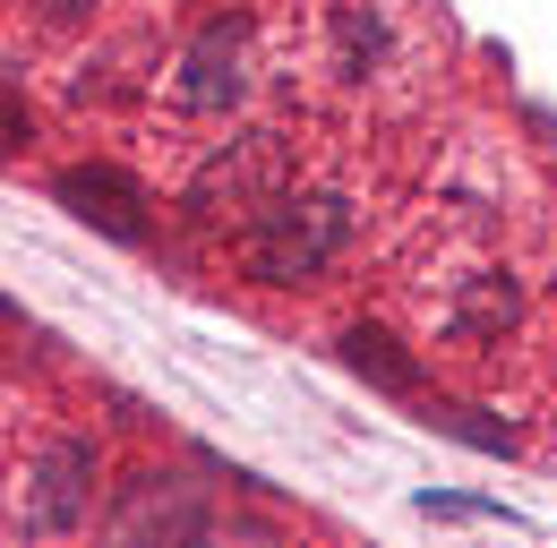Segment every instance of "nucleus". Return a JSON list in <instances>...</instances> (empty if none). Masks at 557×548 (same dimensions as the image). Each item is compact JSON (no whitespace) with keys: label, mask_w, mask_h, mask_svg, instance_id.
<instances>
[{"label":"nucleus","mask_w":557,"mask_h":548,"mask_svg":"<svg viewBox=\"0 0 557 548\" xmlns=\"http://www.w3.org/2000/svg\"><path fill=\"white\" fill-rule=\"evenodd\" d=\"M95 472H103V446L95 437H52L35 454V488H26V532H77L86 506H95Z\"/></svg>","instance_id":"3"},{"label":"nucleus","mask_w":557,"mask_h":548,"mask_svg":"<svg viewBox=\"0 0 557 548\" xmlns=\"http://www.w3.org/2000/svg\"><path fill=\"white\" fill-rule=\"evenodd\" d=\"M344 240H351V198H335V189H309V198L275 189V198L249 214L240 258H249L258 283H318V274L344 258Z\"/></svg>","instance_id":"1"},{"label":"nucleus","mask_w":557,"mask_h":548,"mask_svg":"<svg viewBox=\"0 0 557 548\" xmlns=\"http://www.w3.org/2000/svg\"><path fill=\"white\" fill-rule=\"evenodd\" d=\"M515 309H523L515 274H472V283L455 291V309H446V335H455V342H488V335L515 326Z\"/></svg>","instance_id":"8"},{"label":"nucleus","mask_w":557,"mask_h":548,"mask_svg":"<svg viewBox=\"0 0 557 548\" xmlns=\"http://www.w3.org/2000/svg\"><path fill=\"white\" fill-rule=\"evenodd\" d=\"M429 428H446V437H463V446H481V454H515V428H506V420H481L472 403H429Z\"/></svg>","instance_id":"10"},{"label":"nucleus","mask_w":557,"mask_h":548,"mask_svg":"<svg viewBox=\"0 0 557 548\" xmlns=\"http://www.w3.org/2000/svg\"><path fill=\"white\" fill-rule=\"evenodd\" d=\"M344 360L369 377V386H386V395H420V360L386 335V326H351V335H344Z\"/></svg>","instance_id":"9"},{"label":"nucleus","mask_w":557,"mask_h":548,"mask_svg":"<svg viewBox=\"0 0 557 548\" xmlns=\"http://www.w3.org/2000/svg\"><path fill=\"white\" fill-rule=\"evenodd\" d=\"M420 514H429V523H437V514H455V523H515L497 497H437V488L420 497Z\"/></svg>","instance_id":"11"},{"label":"nucleus","mask_w":557,"mask_h":548,"mask_svg":"<svg viewBox=\"0 0 557 548\" xmlns=\"http://www.w3.org/2000/svg\"><path fill=\"white\" fill-rule=\"evenodd\" d=\"M275 180H283V154H275V137H240V146H223L207 172L189 180V214L198 223H214V214H258V205L275 198Z\"/></svg>","instance_id":"5"},{"label":"nucleus","mask_w":557,"mask_h":548,"mask_svg":"<svg viewBox=\"0 0 557 548\" xmlns=\"http://www.w3.org/2000/svg\"><path fill=\"white\" fill-rule=\"evenodd\" d=\"M172 95H181V112H232L249 95V17H232V9L207 17L189 35V52H181Z\"/></svg>","instance_id":"2"},{"label":"nucleus","mask_w":557,"mask_h":548,"mask_svg":"<svg viewBox=\"0 0 557 548\" xmlns=\"http://www.w3.org/2000/svg\"><path fill=\"white\" fill-rule=\"evenodd\" d=\"M35 121H26V95H17V68H9V146H26Z\"/></svg>","instance_id":"12"},{"label":"nucleus","mask_w":557,"mask_h":548,"mask_svg":"<svg viewBox=\"0 0 557 548\" xmlns=\"http://www.w3.org/2000/svg\"><path fill=\"white\" fill-rule=\"evenodd\" d=\"M395 61V17L386 0H335V68L344 77H377Z\"/></svg>","instance_id":"7"},{"label":"nucleus","mask_w":557,"mask_h":548,"mask_svg":"<svg viewBox=\"0 0 557 548\" xmlns=\"http://www.w3.org/2000/svg\"><path fill=\"white\" fill-rule=\"evenodd\" d=\"M52 198L70 205L77 223H95L103 240H121V249H138L146 232H154V214H146V189L129 180V172H112V163H70L61 180H52Z\"/></svg>","instance_id":"4"},{"label":"nucleus","mask_w":557,"mask_h":548,"mask_svg":"<svg viewBox=\"0 0 557 548\" xmlns=\"http://www.w3.org/2000/svg\"><path fill=\"white\" fill-rule=\"evenodd\" d=\"M112 523H121L129 540H138V532H207V506H189L172 472H138L121 488V514H112Z\"/></svg>","instance_id":"6"},{"label":"nucleus","mask_w":557,"mask_h":548,"mask_svg":"<svg viewBox=\"0 0 557 548\" xmlns=\"http://www.w3.org/2000/svg\"><path fill=\"white\" fill-rule=\"evenodd\" d=\"M86 9H95V0H35V17H44V26H77Z\"/></svg>","instance_id":"13"}]
</instances>
